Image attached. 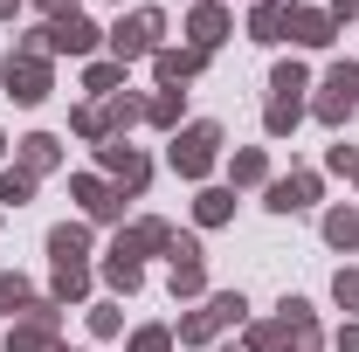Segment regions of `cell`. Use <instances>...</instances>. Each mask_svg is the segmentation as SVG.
<instances>
[{"instance_id":"7402d4cb","label":"cell","mask_w":359,"mask_h":352,"mask_svg":"<svg viewBox=\"0 0 359 352\" xmlns=\"http://www.w3.org/2000/svg\"><path fill=\"white\" fill-rule=\"evenodd\" d=\"M104 283L132 297L138 283H145V263H138V256H125V249H111V256H104Z\"/></svg>"},{"instance_id":"f35d334b","label":"cell","mask_w":359,"mask_h":352,"mask_svg":"<svg viewBox=\"0 0 359 352\" xmlns=\"http://www.w3.org/2000/svg\"><path fill=\"white\" fill-rule=\"evenodd\" d=\"M339 352H359V325H339Z\"/></svg>"},{"instance_id":"836d02e7","label":"cell","mask_w":359,"mask_h":352,"mask_svg":"<svg viewBox=\"0 0 359 352\" xmlns=\"http://www.w3.org/2000/svg\"><path fill=\"white\" fill-rule=\"evenodd\" d=\"M332 297L346 311H359V269H339V276H332Z\"/></svg>"},{"instance_id":"f6af8a7d","label":"cell","mask_w":359,"mask_h":352,"mask_svg":"<svg viewBox=\"0 0 359 352\" xmlns=\"http://www.w3.org/2000/svg\"><path fill=\"white\" fill-rule=\"evenodd\" d=\"M118 7H125V0H118Z\"/></svg>"},{"instance_id":"83f0119b","label":"cell","mask_w":359,"mask_h":352,"mask_svg":"<svg viewBox=\"0 0 359 352\" xmlns=\"http://www.w3.org/2000/svg\"><path fill=\"white\" fill-rule=\"evenodd\" d=\"M21 304H35V283H28L21 269H7V276H0V311H21Z\"/></svg>"},{"instance_id":"9c48e42d","label":"cell","mask_w":359,"mask_h":352,"mask_svg":"<svg viewBox=\"0 0 359 352\" xmlns=\"http://www.w3.org/2000/svg\"><path fill=\"white\" fill-rule=\"evenodd\" d=\"M69 194L83 201L90 221H118V215H125V194H118L111 180H97V173H76V180H69Z\"/></svg>"},{"instance_id":"8992f818","label":"cell","mask_w":359,"mask_h":352,"mask_svg":"<svg viewBox=\"0 0 359 352\" xmlns=\"http://www.w3.org/2000/svg\"><path fill=\"white\" fill-rule=\"evenodd\" d=\"M97 159H104V173H111V187H118V194H145L152 159H145L138 145H125V138H104V145H97Z\"/></svg>"},{"instance_id":"4dcf8cb0","label":"cell","mask_w":359,"mask_h":352,"mask_svg":"<svg viewBox=\"0 0 359 352\" xmlns=\"http://www.w3.org/2000/svg\"><path fill=\"white\" fill-rule=\"evenodd\" d=\"M173 297H208V269L201 263H173Z\"/></svg>"},{"instance_id":"1f68e13d","label":"cell","mask_w":359,"mask_h":352,"mask_svg":"<svg viewBox=\"0 0 359 352\" xmlns=\"http://www.w3.org/2000/svg\"><path fill=\"white\" fill-rule=\"evenodd\" d=\"M132 352H173V325H145V332H132Z\"/></svg>"},{"instance_id":"d6986e66","label":"cell","mask_w":359,"mask_h":352,"mask_svg":"<svg viewBox=\"0 0 359 352\" xmlns=\"http://www.w3.org/2000/svg\"><path fill=\"white\" fill-rule=\"evenodd\" d=\"M269 90H276L269 104H304V90H311V69H304V62H276V69H269Z\"/></svg>"},{"instance_id":"ffe728a7","label":"cell","mask_w":359,"mask_h":352,"mask_svg":"<svg viewBox=\"0 0 359 352\" xmlns=\"http://www.w3.org/2000/svg\"><path fill=\"white\" fill-rule=\"evenodd\" d=\"M228 180H235V187H269V152L263 145H242L235 166H228Z\"/></svg>"},{"instance_id":"f546056e","label":"cell","mask_w":359,"mask_h":352,"mask_svg":"<svg viewBox=\"0 0 359 352\" xmlns=\"http://www.w3.org/2000/svg\"><path fill=\"white\" fill-rule=\"evenodd\" d=\"M297 118H304V104H269V111H263V132L269 138H290V132H297Z\"/></svg>"},{"instance_id":"60d3db41","label":"cell","mask_w":359,"mask_h":352,"mask_svg":"<svg viewBox=\"0 0 359 352\" xmlns=\"http://www.w3.org/2000/svg\"><path fill=\"white\" fill-rule=\"evenodd\" d=\"M222 352H249V346H222Z\"/></svg>"},{"instance_id":"d590c367","label":"cell","mask_w":359,"mask_h":352,"mask_svg":"<svg viewBox=\"0 0 359 352\" xmlns=\"http://www.w3.org/2000/svg\"><path fill=\"white\" fill-rule=\"evenodd\" d=\"M166 256H173V263H201V242H194V235H173V249H166Z\"/></svg>"},{"instance_id":"74e56055","label":"cell","mask_w":359,"mask_h":352,"mask_svg":"<svg viewBox=\"0 0 359 352\" xmlns=\"http://www.w3.org/2000/svg\"><path fill=\"white\" fill-rule=\"evenodd\" d=\"M325 14H332V21H353V14H359V0H332Z\"/></svg>"},{"instance_id":"8fae6325","label":"cell","mask_w":359,"mask_h":352,"mask_svg":"<svg viewBox=\"0 0 359 352\" xmlns=\"http://www.w3.org/2000/svg\"><path fill=\"white\" fill-rule=\"evenodd\" d=\"M201 69H208V55H201V48H194V42H187V48H159V55H152V76H159V83H166V90L194 83Z\"/></svg>"},{"instance_id":"8d00e7d4","label":"cell","mask_w":359,"mask_h":352,"mask_svg":"<svg viewBox=\"0 0 359 352\" xmlns=\"http://www.w3.org/2000/svg\"><path fill=\"white\" fill-rule=\"evenodd\" d=\"M35 7H42L48 21H76V0H35Z\"/></svg>"},{"instance_id":"d6a6232c","label":"cell","mask_w":359,"mask_h":352,"mask_svg":"<svg viewBox=\"0 0 359 352\" xmlns=\"http://www.w3.org/2000/svg\"><path fill=\"white\" fill-rule=\"evenodd\" d=\"M90 332H97V339H118V332H125L118 304H90Z\"/></svg>"},{"instance_id":"ac0fdd59","label":"cell","mask_w":359,"mask_h":352,"mask_svg":"<svg viewBox=\"0 0 359 352\" xmlns=\"http://www.w3.org/2000/svg\"><path fill=\"white\" fill-rule=\"evenodd\" d=\"M111 249H125V256H152V249H173V228H166V221H138L132 235H118Z\"/></svg>"},{"instance_id":"5b68a950","label":"cell","mask_w":359,"mask_h":352,"mask_svg":"<svg viewBox=\"0 0 359 352\" xmlns=\"http://www.w3.org/2000/svg\"><path fill=\"white\" fill-rule=\"evenodd\" d=\"M359 111V62H332V76H325V90H318L311 118L318 125H346Z\"/></svg>"},{"instance_id":"484cf974","label":"cell","mask_w":359,"mask_h":352,"mask_svg":"<svg viewBox=\"0 0 359 352\" xmlns=\"http://www.w3.org/2000/svg\"><path fill=\"white\" fill-rule=\"evenodd\" d=\"M325 242L332 249H359V208H332L325 215Z\"/></svg>"},{"instance_id":"bcb514c9","label":"cell","mask_w":359,"mask_h":352,"mask_svg":"<svg viewBox=\"0 0 359 352\" xmlns=\"http://www.w3.org/2000/svg\"><path fill=\"white\" fill-rule=\"evenodd\" d=\"M353 180H359V173H353Z\"/></svg>"},{"instance_id":"ee69618b","label":"cell","mask_w":359,"mask_h":352,"mask_svg":"<svg viewBox=\"0 0 359 352\" xmlns=\"http://www.w3.org/2000/svg\"><path fill=\"white\" fill-rule=\"evenodd\" d=\"M187 7H194V0H187Z\"/></svg>"},{"instance_id":"5bb4252c","label":"cell","mask_w":359,"mask_h":352,"mask_svg":"<svg viewBox=\"0 0 359 352\" xmlns=\"http://www.w3.org/2000/svg\"><path fill=\"white\" fill-rule=\"evenodd\" d=\"M14 166H21V173H35V180L55 173V166H62V138H55V132H28V138H21V159H14Z\"/></svg>"},{"instance_id":"e0dca14e","label":"cell","mask_w":359,"mask_h":352,"mask_svg":"<svg viewBox=\"0 0 359 352\" xmlns=\"http://www.w3.org/2000/svg\"><path fill=\"white\" fill-rule=\"evenodd\" d=\"M48 256H55V263H83V256H90V228H83V221L48 228Z\"/></svg>"},{"instance_id":"9a60e30c","label":"cell","mask_w":359,"mask_h":352,"mask_svg":"<svg viewBox=\"0 0 359 352\" xmlns=\"http://www.w3.org/2000/svg\"><path fill=\"white\" fill-rule=\"evenodd\" d=\"M283 28H290V0H256V14H249V42H283Z\"/></svg>"},{"instance_id":"ab89813d","label":"cell","mask_w":359,"mask_h":352,"mask_svg":"<svg viewBox=\"0 0 359 352\" xmlns=\"http://www.w3.org/2000/svg\"><path fill=\"white\" fill-rule=\"evenodd\" d=\"M14 7H21V0H0V21H7V14H14Z\"/></svg>"},{"instance_id":"7a4b0ae2","label":"cell","mask_w":359,"mask_h":352,"mask_svg":"<svg viewBox=\"0 0 359 352\" xmlns=\"http://www.w3.org/2000/svg\"><path fill=\"white\" fill-rule=\"evenodd\" d=\"M242 318H249V297H242V290H215L201 311H187V318H180L173 339H180V346H208V339H222L228 325H242Z\"/></svg>"},{"instance_id":"2e32d148","label":"cell","mask_w":359,"mask_h":352,"mask_svg":"<svg viewBox=\"0 0 359 352\" xmlns=\"http://www.w3.org/2000/svg\"><path fill=\"white\" fill-rule=\"evenodd\" d=\"M249 352H304V339L290 332V318H269V325H249Z\"/></svg>"},{"instance_id":"e575fe53","label":"cell","mask_w":359,"mask_h":352,"mask_svg":"<svg viewBox=\"0 0 359 352\" xmlns=\"http://www.w3.org/2000/svg\"><path fill=\"white\" fill-rule=\"evenodd\" d=\"M325 166H332V173H359V152H353V145H332Z\"/></svg>"},{"instance_id":"52a82bcc","label":"cell","mask_w":359,"mask_h":352,"mask_svg":"<svg viewBox=\"0 0 359 352\" xmlns=\"http://www.w3.org/2000/svg\"><path fill=\"white\" fill-rule=\"evenodd\" d=\"M55 297H35L28 304V325H14L7 332V352H55Z\"/></svg>"},{"instance_id":"7bdbcfd3","label":"cell","mask_w":359,"mask_h":352,"mask_svg":"<svg viewBox=\"0 0 359 352\" xmlns=\"http://www.w3.org/2000/svg\"><path fill=\"white\" fill-rule=\"evenodd\" d=\"M55 352H69V346H55Z\"/></svg>"},{"instance_id":"ba28073f","label":"cell","mask_w":359,"mask_h":352,"mask_svg":"<svg viewBox=\"0 0 359 352\" xmlns=\"http://www.w3.org/2000/svg\"><path fill=\"white\" fill-rule=\"evenodd\" d=\"M187 35H194L201 55H215V48L228 42V7L222 0H194V7H187Z\"/></svg>"},{"instance_id":"30bf717a","label":"cell","mask_w":359,"mask_h":352,"mask_svg":"<svg viewBox=\"0 0 359 352\" xmlns=\"http://www.w3.org/2000/svg\"><path fill=\"white\" fill-rule=\"evenodd\" d=\"M42 35H48V55H90V48L104 42V28L83 21V14H76V21H48Z\"/></svg>"},{"instance_id":"7c38bea8","label":"cell","mask_w":359,"mask_h":352,"mask_svg":"<svg viewBox=\"0 0 359 352\" xmlns=\"http://www.w3.org/2000/svg\"><path fill=\"white\" fill-rule=\"evenodd\" d=\"M290 42H304V48H332L339 42V21L325 14V7H290V28H283Z\"/></svg>"},{"instance_id":"4fadbf2b","label":"cell","mask_w":359,"mask_h":352,"mask_svg":"<svg viewBox=\"0 0 359 352\" xmlns=\"http://www.w3.org/2000/svg\"><path fill=\"white\" fill-rule=\"evenodd\" d=\"M263 194H269L276 215H304V208L318 201V173H283V180H269Z\"/></svg>"},{"instance_id":"603a6c76","label":"cell","mask_w":359,"mask_h":352,"mask_svg":"<svg viewBox=\"0 0 359 352\" xmlns=\"http://www.w3.org/2000/svg\"><path fill=\"white\" fill-rule=\"evenodd\" d=\"M69 132H76V138H90V145H104V138H111V118H104V104H97V97L69 111Z\"/></svg>"},{"instance_id":"d4e9b609","label":"cell","mask_w":359,"mask_h":352,"mask_svg":"<svg viewBox=\"0 0 359 352\" xmlns=\"http://www.w3.org/2000/svg\"><path fill=\"white\" fill-rule=\"evenodd\" d=\"M180 111H187V90H159V97L145 104V125H159V132H180Z\"/></svg>"},{"instance_id":"277c9868","label":"cell","mask_w":359,"mask_h":352,"mask_svg":"<svg viewBox=\"0 0 359 352\" xmlns=\"http://www.w3.org/2000/svg\"><path fill=\"white\" fill-rule=\"evenodd\" d=\"M0 83H7V97H14V104H42L48 90H55V69H48V55H21V48H7Z\"/></svg>"},{"instance_id":"cb8c5ba5","label":"cell","mask_w":359,"mask_h":352,"mask_svg":"<svg viewBox=\"0 0 359 352\" xmlns=\"http://www.w3.org/2000/svg\"><path fill=\"white\" fill-rule=\"evenodd\" d=\"M90 297V263H55V304H83Z\"/></svg>"},{"instance_id":"b9f144b4","label":"cell","mask_w":359,"mask_h":352,"mask_svg":"<svg viewBox=\"0 0 359 352\" xmlns=\"http://www.w3.org/2000/svg\"><path fill=\"white\" fill-rule=\"evenodd\" d=\"M0 159H7V138H0Z\"/></svg>"},{"instance_id":"4316f807","label":"cell","mask_w":359,"mask_h":352,"mask_svg":"<svg viewBox=\"0 0 359 352\" xmlns=\"http://www.w3.org/2000/svg\"><path fill=\"white\" fill-rule=\"evenodd\" d=\"M118 83H125V62H118V55L83 69V90H90V97H118Z\"/></svg>"},{"instance_id":"6da1fadb","label":"cell","mask_w":359,"mask_h":352,"mask_svg":"<svg viewBox=\"0 0 359 352\" xmlns=\"http://www.w3.org/2000/svg\"><path fill=\"white\" fill-rule=\"evenodd\" d=\"M166 159H173V173H180V180H208V173H215V159H222V125H215V118H194V125H180Z\"/></svg>"},{"instance_id":"44dd1931","label":"cell","mask_w":359,"mask_h":352,"mask_svg":"<svg viewBox=\"0 0 359 352\" xmlns=\"http://www.w3.org/2000/svg\"><path fill=\"white\" fill-rule=\"evenodd\" d=\"M194 221H201V228H222V221H235V187H208V194L194 201Z\"/></svg>"},{"instance_id":"f1b7e54d","label":"cell","mask_w":359,"mask_h":352,"mask_svg":"<svg viewBox=\"0 0 359 352\" xmlns=\"http://www.w3.org/2000/svg\"><path fill=\"white\" fill-rule=\"evenodd\" d=\"M0 201H14V208H28V201H35V173H21V166H7V173H0Z\"/></svg>"},{"instance_id":"3957f363","label":"cell","mask_w":359,"mask_h":352,"mask_svg":"<svg viewBox=\"0 0 359 352\" xmlns=\"http://www.w3.org/2000/svg\"><path fill=\"white\" fill-rule=\"evenodd\" d=\"M159 35H166V14H159V7H138V14H118V28H111L104 42H111V55H118V62H138V55L152 62V55L166 48Z\"/></svg>"}]
</instances>
